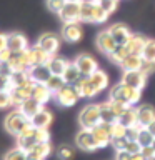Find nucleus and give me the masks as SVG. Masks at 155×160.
<instances>
[{"mask_svg":"<svg viewBox=\"0 0 155 160\" xmlns=\"http://www.w3.org/2000/svg\"><path fill=\"white\" fill-rule=\"evenodd\" d=\"M108 97H110L108 100H112V102H120V103H125L128 107H132V105H135L140 100V90H135V88L120 82L110 88Z\"/></svg>","mask_w":155,"mask_h":160,"instance_id":"nucleus-1","label":"nucleus"},{"mask_svg":"<svg viewBox=\"0 0 155 160\" xmlns=\"http://www.w3.org/2000/svg\"><path fill=\"white\" fill-rule=\"evenodd\" d=\"M30 125H32V122H30L28 117H25V115L20 112V110H13V112H10L7 117H5L3 120V127L5 130H7L8 133L15 135V137H18L20 133L23 132L25 128H28Z\"/></svg>","mask_w":155,"mask_h":160,"instance_id":"nucleus-2","label":"nucleus"},{"mask_svg":"<svg viewBox=\"0 0 155 160\" xmlns=\"http://www.w3.org/2000/svg\"><path fill=\"white\" fill-rule=\"evenodd\" d=\"M78 122L82 125V128L92 130L100 123V105L90 103L87 107H83V110L78 115Z\"/></svg>","mask_w":155,"mask_h":160,"instance_id":"nucleus-3","label":"nucleus"},{"mask_svg":"<svg viewBox=\"0 0 155 160\" xmlns=\"http://www.w3.org/2000/svg\"><path fill=\"white\" fill-rule=\"evenodd\" d=\"M53 97H55V100H57V103L62 105V107H72V105L77 103V100L80 98V95H78L77 88H75L73 85H67V83H65L63 87L53 95Z\"/></svg>","mask_w":155,"mask_h":160,"instance_id":"nucleus-4","label":"nucleus"},{"mask_svg":"<svg viewBox=\"0 0 155 160\" xmlns=\"http://www.w3.org/2000/svg\"><path fill=\"white\" fill-rule=\"evenodd\" d=\"M73 63L78 67L82 77H90L93 72H97V70H98L97 60H95L92 55H88V53H80L78 57L73 60Z\"/></svg>","mask_w":155,"mask_h":160,"instance_id":"nucleus-5","label":"nucleus"},{"mask_svg":"<svg viewBox=\"0 0 155 160\" xmlns=\"http://www.w3.org/2000/svg\"><path fill=\"white\" fill-rule=\"evenodd\" d=\"M75 143H77V147L80 150H83V152H93V150L98 148L92 130H87V128H82L77 133V137H75Z\"/></svg>","mask_w":155,"mask_h":160,"instance_id":"nucleus-6","label":"nucleus"},{"mask_svg":"<svg viewBox=\"0 0 155 160\" xmlns=\"http://www.w3.org/2000/svg\"><path fill=\"white\" fill-rule=\"evenodd\" d=\"M37 45L42 50H45L48 55H55L58 52V48H60V38L55 33L47 32V33L40 35V38L37 40Z\"/></svg>","mask_w":155,"mask_h":160,"instance_id":"nucleus-7","label":"nucleus"},{"mask_svg":"<svg viewBox=\"0 0 155 160\" xmlns=\"http://www.w3.org/2000/svg\"><path fill=\"white\" fill-rule=\"evenodd\" d=\"M147 82V75H143L140 70H130V72H123L122 77V83L128 85L135 90H142Z\"/></svg>","mask_w":155,"mask_h":160,"instance_id":"nucleus-8","label":"nucleus"},{"mask_svg":"<svg viewBox=\"0 0 155 160\" xmlns=\"http://www.w3.org/2000/svg\"><path fill=\"white\" fill-rule=\"evenodd\" d=\"M92 133L95 137V142H97L98 148L107 147V145H110V142H112V132H110V125H107V123L100 122L95 128H92Z\"/></svg>","mask_w":155,"mask_h":160,"instance_id":"nucleus-9","label":"nucleus"},{"mask_svg":"<svg viewBox=\"0 0 155 160\" xmlns=\"http://www.w3.org/2000/svg\"><path fill=\"white\" fill-rule=\"evenodd\" d=\"M63 23H78L80 22V3H72L67 2L62 12L58 13Z\"/></svg>","mask_w":155,"mask_h":160,"instance_id":"nucleus-10","label":"nucleus"},{"mask_svg":"<svg viewBox=\"0 0 155 160\" xmlns=\"http://www.w3.org/2000/svg\"><path fill=\"white\" fill-rule=\"evenodd\" d=\"M7 48L13 53L23 52L25 48H28V42L25 38V35H22L20 32L7 33Z\"/></svg>","mask_w":155,"mask_h":160,"instance_id":"nucleus-11","label":"nucleus"},{"mask_svg":"<svg viewBox=\"0 0 155 160\" xmlns=\"http://www.w3.org/2000/svg\"><path fill=\"white\" fill-rule=\"evenodd\" d=\"M95 43H97V48L100 50V52H103L107 55H110L115 50V47H117V42L113 40V37L110 35L108 30H102V32H98Z\"/></svg>","mask_w":155,"mask_h":160,"instance_id":"nucleus-12","label":"nucleus"},{"mask_svg":"<svg viewBox=\"0 0 155 160\" xmlns=\"http://www.w3.org/2000/svg\"><path fill=\"white\" fill-rule=\"evenodd\" d=\"M35 145H37V140H35V127L30 125L28 128H25L17 137V147L25 150V152H28V150H32L35 147Z\"/></svg>","mask_w":155,"mask_h":160,"instance_id":"nucleus-13","label":"nucleus"},{"mask_svg":"<svg viewBox=\"0 0 155 160\" xmlns=\"http://www.w3.org/2000/svg\"><path fill=\"white\" fill-rule=\"evenodd\" d=\"M32 88H33V83L25 85V87H13L12 92H10L13 107H20L25 100H28L30 97H32Z\"/></svg>","mask_w":155,"mask_h":160,"instance_id":"nucleus-14","label":"nucleus"},{"mask_svg":"<svg viewBox=\"0 0 155 160\" xmlns=\"http://www.w3.org/2000/svg\"><path fill=\"white\" fill-rule=\"evenodd\" d=\"M73 87L77 88L80 97H83V98H92V97H95V95L98 93L97 88L92 85V82H90L88 77H82L80 80H77V82L73 83Z\"/></svg>","mask_w":155,"mask_h":160,"instance_id":"nucleus-15","label":"nucleus"},{"mask_svg":"<svg viewBox=\"0 0 155 160\" xmlns=\"http://www.w3.org/2000/svg\"><path fill=\"white\" fill-rule=\"evenodd\" d=\"M28 73L35 83H47V80L52 77V72L48 70L47 65H33L28 68Z\"/></svg>","mask_w":155,"mask_h":160,"instance_id":"nucleus-16","label":"nucleus"},{"mask_svg":"<svg viewBox=\"0 0 155 160\" xmlns=\"http://www.w3.org/2000/svg\"><path fill=\"white\" fill-rule=\"evenodd\" d=\"M82 27L80 23H63V28H62V37L63 40L67 42H78L82 38Z\"/></svg>","mask_w":155,"mask_h":160,"instance_id":"nucleus-17","label":"nucleus"},{"mask_svg":"<svg viewBox=\"0 0 155 160\" xmlns=\"http://www.w3.org/2000/svg\"><path fill=\"white\" fill-rule=\"evenodd\" d=\"M108 32L110 35L113 37V40L117 42V45H125L128 42V38H130V30L125 27V25L122 23H117V25H112V27L108 28Z\"/></svg>","mask_w":155,"mask_h":160,"instance_id":"nucleus-18","label":"nucleus"},{"mask_svg":"<svg viewBox=\"0 0 155 160\" xmlns=\"http://www.w3.org/2000/svg\"><path fill=\"white\" fill-rule=\"evenodd\" d=\"M53 97V93L48 90V87L45 83H33L32 88V98L37 100L40 105H45L50 98Z\"/></svg>","mask_w":155,"mask_h":160,"instance_id":"nucleus-19","label":"nucleus"},{"mask_svg":"<svg viewBox=\"0 0 155 160\" xmlns=\"http://www.w3.org/2000/svg\"><path fill=\"white\" fill-rule=\"evenodd\" d=\"M28 160H45L52 153V145L50 142H45V143H37L32 150H28Z\"/></svg>","mask_w":155,"mask_h":160,"instance_id":"nucleus-20","label":"nucleus"},{"mask_svg":"<svg viewBox=\"0 0 155 160\" xmlns=\"http://www.w3.org/2000/svg\"><path fill=\"white\" fill-rule=\"evenodd\" d=\"M145 42H147V38H145V37H142V35H138V33H132V35H130V38H128V42L125 43V47H127L128 53L142 55Z\"/></svg>","mask_w":155,"mask_h":160,"instance_id":"nucleus-21","label":"nucleus"},{"mask_svg":"<svg viewBox=\"0 0 155 160\" xmlns=\"http://www.w3.org/2000/svg\"><path fill=\"white\" fill-rule=\"evenodd\" d=\"M68 60H65L63 57H58V55H52L48 60V63H47V67L48 70L52 72V75H58V77H62L63 72H65V68L68 67Z\"/></svg>","mask_w":155,"mask_h":160,"instance_id":"nucleus-22","label":"nucleus"},{"mask_svg":"<svg viewBox=\"0 0 155 160\" xmlns=\"http://www.w3.org/2000/svg\"><path fill=\"white\" fill-rule=\"evenodd\" d=\"M100 122L107 123V125H113V123L118 122V115L113 112L110 102L100 103Z\"/></svg>","mask_w":155,"mask_h":160,"instance_id":"nucleus-23","label":"nucleus"},{"mask_svg":"<svg viewBox=\"0 0 155 160\" xmlns=\"http://www.w3.org/2000/svg\"><path fill=\"white\" fill-rule=\"evenodd\" d=\"M52 120H53L52 113H50L48 110L42 108L37 115H33V117L30 118V122H32V125L35 128H48L50 123H52Z\"/></svg>","mask_w":155,"mask_h":160,"instance_id":"nucleus-24","label":"nucleus"},{"mask_svg":"<svg viewBox=\"0 0 155 160\" xmlns=\"http://www.w3.org/2000/svg\"><path fill=\"white\" fill-rule=\"evenodd\" d=\"M138 113V123L140 127H147L155 120V108L150 107V105H142V107L137 108Z\"/></svg>","mask_w":155,"mask_h":160,"instance_id":"nucleus-25","label":"nucleus"},{"mask_svg":"<svg viewBox=\"0 0 155 160\" xmlns=\"http://www.w3.org/2000/svg\"><path fill=\"white\" fill-rule=\"evenodd\" d=\"M17 108H18L20 112H22V113L25 115V117L32 118L33 115H37V113L40 112V110L43 108V105H40V103L37 102V100H33L32 97H30L28 100H25V102H23L22 105H20V107H17Z\"/></svg>","mask_w":155,"mask_h":160,"instance_id":"nucleus-26","label":"nucleus"},{"mask_svg":"<svg viewBox=\"0 0 155 160\" xmlns=\"http://www.w3.org/2000/svg\"><path fill=\"white\" fill-rule=\"evenodd\" d=\"M118 122L123 125V127H137L138 123V113H137V108L135 107H128L125 112L120 115V118H118Z\"/></svg>","mask_w":155,"mask_h":160,"instance_id":"nucleus-27","label":"nucleus"},{"mask_svg":"<svg viewBox=\"0 0 155 160\" xmlns=\"http://www.w3.org/2000/svg\"><path fill=\"white\" fill-rule=\"evenodd\" d=\"M145 60L142 58V55H133L130 53L127 58L120 63V67L123 68V72H130V70H142V65H143Z\"/></svg>","mask_w":155,"mask_h":160,"instance_id":"nucleus-28","label":"nucleus"},{"mask_svg":"<svg viewBox=\"0 0 155 160\" xmlns=\"http://www.w3.org/2000/svg\"><path fill=\"white\" fill-rule=\"evenodd\" d=\"M88 78H90V82H92L93 87L97 88V92H102V90H105L108 87V75L100 68L97 70V72H93Z\"/></svg>","mask_w":155,"mask_h":160,"instance_id":"nucleus-29","label":"nucleus"},{"mask_svg":"<svg viewBox=\"0 0 155 160\" xmlns=\"http://www.w3.org/2000/svg\"><path fill=\"white\" fill-rule=\"evenodd\" d=\"M62 78H63V82L67 83V85H73L75 82H77V80L82 78V73H80V70H78L77 65H75L73 62H70L68 67L65 68Z\"/></svg>","mask_w":155,"mask_h":160,"instance_id":"nucleus-30","label":"nucleus"},{"mask_svg":"<svg viewBox=\"0 0 155 160\" xmlns=\"http://www.w3.org/2000/svg\"><path fill=\"white\" fill-rule=\"evenodd\" d=\"M30 50H32V60H33V65H47L48 60L52 55H48L45 50H42L38 47L37 43L33 45V47H30Z\"/></svg>","mask_w":155,"mask_h":160,"instance_id":"nucleus-31","label":"nucleus"},{"mask_svg":"<svg viewBox=\"0 0 155 160\" xmlns=\"http://www.w3.org/2000/svg\"><path fill=\"white\" fill-rule=\"evenodd\" d=\"M12 83L13 87H25V85H30V83H35L32 78H30V73L28 70H22V72H13L12 73Z\"/></svg>","mask_w":155,"mask_h":160,"instance_id":"nucleus-32","label":"nucleus"},{"mask_svg":"<svg viewBox=\"0 0 155 160\" xmlns=\"http://www.w3.org/2000/svg\"><path fill=\"white\" fill-rule=\"evenodd\" d=\"M93 8H95V2H92V0H83L80 3V22H92Z\"/></svg>","mask_w":155,"mask_h":160,"instance_id":"nucleus-33","label":"nucleus"},{"mask_svg":"<svg viewBox=\"0 0 155 160\" xmlns=\"http://www.w3.org/2000/svg\"><path fill=\"white\" fill-rule=\"evenodd\" d=\"M128 55H130V53H128V50H127V47H125V45H117V47H115V50L108 55V57L112 58V62H115V63L120 65L125 58L128 57Z\"/></svg>","mask_w":155,"mask_h":160,"instance_id":"nucleus-34","label":"nucleus"},{"mask_svg":"<svg viewBox=\"0 0 155 160\" xmlns=\"http://www.w3.org/2000/svg\"><path fill=\"white\" fill-rule=\"evenodd\" d=\"M142 58L145 62L155 63V40H147L142 50Z\"/></svg>","mask_w":155,"mask_h":160,"instance_id":"nucleus-35","label":"nucleus"},{"mask_svg":"<svg viewBox=\"0 0 155 160\" xmlns=\"http://www.w3.org/2000/svg\"><path fill=\"white\" fill-rule=\"evenodd\" d=\"M3 160H28V153L22 148L15 147L3 155Z\"/></svg>","mask_w":155,"mask_h":160,"instance_id":"nucleus-36","label":"nucleus"},{"mask_svg":"<svg viewBox=\"0 0 155 160\" xmlns=\"http://www.w3.org/2000/svg\"><path fill=\"white\" fill-rule=\"evenodd\" d=\"M45 85H47L48 90L55 95V93H57L58 90L65 85V82H63V78H62V77H58V75H52V77L47 80V83H45Z\"/></svg>","mask_w":155,"mask_h":160,"instance_id":"nucleus-37","label":"nucleus"},{"mask_svg":"<svg viewBox=\"0 0 155 160\" xmlns=\"http://www.w3.org/2000/svg\"><path fill=\"white\" fill-rule=\"evenodd\" d=\"M153 138H155L153 135L150 133L145 127H142V128H140V133H138L137 142L142 145V147H150V145H152V142H153Z\"/></svg>","mask_w":155,"mask_h":160,"instance_id":"nucleus-38","label":"nucleus"},{"mask_svg":"<svg viewBox=\"0 0 155 160\" xmlns=\"http://www.w3.org/2000/svg\"><path fill=\"white\" fill-rule=\"evenodd\" d=\"M107 18H108V13L105 12V10H103L102 7H100L98 3H95L92 22H93V23H103V22H107Z\"/></svg>","mask_w":155,"mask_h":160,"instance_id":"nucleus-39","label":"nucleus"},{"mask_svg":"<svg viewBox=\"0 0 155 160\" xmlns=\"http://www.w3.org/2000/svg\"><path fill=\"white\" fill-rule=\"evenodd\" d=\"M65 3H67V0H47V7L50 12L53 13H60L62 12V8L65 7Z\"/></svg>","mask_w":155,"mask_h":160,"instance_id":"nucleus-40","label":"nucleus"},{"mask_svg":"<svg viewBox=\"0 0 155 160\" xmlns=\"http://www.w3.org/2000/svg\"><path fill=\"white\" fill-rule=\"evenodd\" d=\"M110 132H112V138H117V137H125V132H127V127H123L120 122L110 125Z\"/></svg>","mask_w":155,"mask_h":160,"instance_id":"nucleus-41","label":"nucleus"},{"mask_svg":"<svg viewBox=\"0 0 155 160\" xmlns=\"http://www.w3.org/2000/svg\"><path fill=\"white\" fill-rule=\"evenodd\" d=\"M35 140L37 143H45L50 142V133L47 128H35Z\"/></svg>","mask_w":155,"mask_h":160,"instance_id":"nucleus-42","label":"nucleus"},{"mask_svg":"<svg viewBox=\"0 0 155 160\" xmlns=\"http://www.w3.org/2000/svg\"><path fill=\"white\" fill-rule=\"evenodd\" d=\"M117 3H118V0H100V2H98V5H100V7H102L108 15L115 12V8H117Z\"/></svg>","mask_w":155,"mask_h":160,"instance_id":"nucleus-43","label":"nucleus"},{"mask_svg":"<svg viewBox=\"0 0 155 160\" xmlns=\"http://www.w3.org/2000/svg\"><path fill=\"white\" fill-rule=\"evenodd\" d=\"M127 137H117V138H112V142H110V145L115 148V152H118V150H125V147H127Z\"/></svg>","mask_w":155,"mask_h":160,"instance_id":"nucleus-44","label":"nucleus"},{"mask_svg":"<svg viewBox=\"0 0 155 160\" xmlns=\"http://www.w3.org/2000/svg\"><path fill=\"white\" fill-rule=\"evenodd\" d=\"M125 150H127V152H130L132 155H135V153H140V152H142V145H140L137 140H128Z\"/></svg>","mask_w":155,"mask_h":160,"instance_id":"nucleus-45","label":"nucleus"},{"mask_svg":"<svg viewBox=\"0 0 155 160\" xmlns=\"http://www.w3.org/2000/svg\"><path fill=\"white\" fill-rule=\"evenodd\" d=\"M13 83L10 77H0V92H12Z\"/></svg>","mask_w":155,"mask_h":160,"instance_id":"nucleus-46","label":"nucleus"},{"mask_svg":"<svg viewBox=\"0 0 155 160\" xmlns=\"http://www.w3.org/2000/svg\"><path fill=\"white\" fill-rule=\"evenodd\" d=\"M57 155H58V158H60V160H70V158H72V155H73V152H72V148H70V147L63 145V147H60V148H58Z\"/></svg>","mask_w":155,"mask_h":160,"instance_id":"nucleus-47","label":"nucleus"},{"mask_svg":"<svg viewBox=\"0 0 155 160\" xmlns=\"http://www.w3.org/2000/svg\"><path fill=\"white\" fill-rule=\"evenodd\" d=\"M7 107H12L10 92H0V108H7Z\"/></svg>","mask_w":155,"mask_h":160,"instance_id":"nucleus-48","label":"nucleus"},{"mask_svg":"<svg viewBox=\"0 0 155 160\" xmlns=\"http://www.w3.org/2000/svg\"><path fill=\"white\" fill-rule=\"evenodd\" d=\"M140 125H137V127H128L127 132H125V137H127V140H137L138 138V133H140Z\"/></svg>","mask_w":155,"mask_h":160,"instance_id":"nucleus-49","label":"nucleus"},{"mask_svg":"<svg viewBox=\"0 0 155 160\" xmlns=\"http://www.w3.org/2000/svg\"><path fill=\"white\" fill-rule=\"evenodd\" d=\"M110 105H112V108H113V112L118 115V118H120V115H122L125 110L128 108V105H125V103H120V102H112V100H108Z\"/></svg>","mask_w":155,"mask_h":160,"instance_id":"nucleus-50","label":"nucleus"},{"mask_svg":"<svg viewBox=\"0 0 155 160\" xmlns=\"http://www.w3.org/2000/svg\"><path fill=\"white\" fill-rule=\"evenodd\" d=\"M13 70L8 67V63L5 62H0V77H12Z\"/></svg>","mask_w":155,"mask_h":160,"instance_id":"nucleus-51","label":"nucleus"},{"mask_svg":"<svg viewBox=\"0 0 155 160\" xmlns=\"http://www.w3.org/2000/svg\"><path fill=\"white\" fill-rule=\"evenodd\" d=\"M115 160H132V153L127 150H118L115 152Z\"/></svg>","mask_w":155,"mask_h":160,"instance_id":"nucleus-52","label":"nucleus"},{"mask_svg":"<svg viewBox=\"0 0 155 160\" xmlns=\"http://www.w3.org/2000/svg\"><path fill=\"white\" fill-rule=\"evenodd\" d=\"M155 70V63H150V62H143V65H142V72L143 75H148V73H152Z\"/></svg>","mask_w":155,"mask_h":160,"instance_id":"nucleus-53","label":"nucleus"},{"mask_svg":"<svg viewBox=\"0 0 155 160\" xmlns=\"http://www.w3.org/2000/svg\"><path fill=\"white\" fill-rule=\"evenodd\" d=\"M12 53H13V52H10L8 48L0 50V62H5V63H7L8 60H10V57H12Z\"/></svg>","mask_w":155,"mask_h":160,"instance_id":"nucleus-54","label":"nucleus"},{"mask_svg":"<svg viewBox=\"0 0 155 160\" xmlns=\"http://www.w3.org/2000/svg\"><path fill=\"white\" fill-rule=\"evenodd\" d=\"M140 153H142L147 160H148V158H152V157H155V152H153V148H152V147H142V152H140Z\"/></svg>","mask_w":155,"mask_h":160,"instance_id":"nucleus-55","label":"nucleus"},{"mask_svg":"<svg viewBox=\"0 0 155 160\" xmlns=\"http://www.w3.org/2000/svg\"><path fill=\"white\" fill-rule=\"evenodd\" d=\"M7 48V35L5 33H0V50Z\"/></svg>","mask_w":155,"mask_h":160,"instance_id":"nucleus-56","label":"nucleus"},{"mask_svg":"<svg viewBox=\"0 0 155 160\" xmlns=\"http://www.w3.org/2000/svg\"><path fill=\"white\" fill-rule=\"evenodd\" d=\"M145 128H147L148 132H150V133H152L153 137H155V120H153V122L150 123V125H147V127H145Z\"/></svg>","mask_w":155,"mask_h":160,"instance_id":"nucleus-57","label":"nucleus"},{"mask_svg":"<svg viewBox=\"0 0 155 160\" xmlns=\"http://www.w3.org/2000/svg\"><path fill=\"white\" fill-rule=\"evenodd\" d=\"M132 160H147V158L142 153H135V155H132Z\"/></svg>","mask_w":155,"mask_h":160,"instance_id":"nucleus-58","label":"nucleus"},{"mask_svg":"<svg viewBox=\"0 0 155 160\" xmlns=\"http://www.w3.org/2000/svg\"><path fill=\"white\" fill-rule=\"evenodd\" d=\"M67 2H72V3H82L83 0H67Z\"/></svg>","mask_w":155,"mask_h":160,"instance_id":"nucleus-59","label":"nucleus"},{"mask_svg":"<svg viewBox=\"0 0 155 160\" xmlns=\"http://www.w3.org/2000/svg\"><path fill=\"white\" fill-rule=\"evenodd\" d=\"M150 147L153 148V152H155V138H153V142H152V145H150Z\"/></svg>","mask_w":155,"mask_h":160,"instance_id":"nucleus-60","label":"nucleus"},{"mask_svg":"<svg viewBox=\"0 0 155 160\" xmlns=\"http://www.w3.org/2000/svg\"><path fill=\"white\" fill-rule=\"evenodd\" d=\"M92 2H95V3H98V2H100V0H92Z\"/></svg>","mask_w":155,"mask_h":160,"instance_id":"nucleus-61","label":"nucleus"},{"mask_svg":"<svg viewBox=\"0 0 155 160\" xmlns=\"http://www.w3.org/2000/svg\"><path fill=\"white\" fill-rule=\"evenodd\" d=\"M148 160H155V157H152V158H148Z\"/></svg>","mask_w":155,"mask_h":160,"instance_id":"nucleus-62","label":"nucleus"}]
</instances>
